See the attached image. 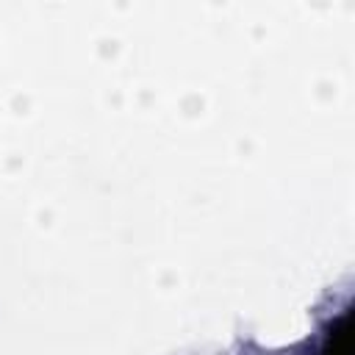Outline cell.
I'll return each instance as SVG.
<instances>
[{"label":"cell","instance_id":"cell-1","mask_svg":"<svg viewBox=\"0 0 355 355\" xmlns=\"http://www.w3.org/2000/svg\"><path fill=\"white\" fill-rule=\"evenodd\" d=\"M319 355H355V347H352V313L349 311H344L330 324Z\"/></svg>","mask_w":355,"mask_h":355}]
</instances>
